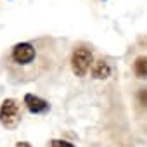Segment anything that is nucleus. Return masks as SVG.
<instances>
[{
    "instance_id": "5",
    "label": "nucleus",
    "mask_w": 147,
    "mask_h": 147,
    "mask_svg": "<svg viewBox=\"0 0 147 147\" xmlns=\"http://www.w3.org/2000/svg\"><path fill=\"white\" fill-rule=\"evenodd\" d=\"M90 71H92V76H94V78L104 80V78H107V76L111 75V66H109L107 61H102V59H100V61H94Z\"/></svg>"
},
{
    "instance_id": "7",
    "label": "nucleus",
    "mask_w": 147,
    "mask_h": 147,
    "mask_svg": "<svg viewBox=\"0 0 147 147\" xmlns=\"http://www.w3.org/2000/svg\"><path fill=\"white\" fill-rule=\"evenodd\" d=\"M137 102L142 107H147V87L138 88V92H137Z\"/></svg>"
},
{
    "instance_id": "2",
    "label": "nucleus",
    "mask_w": 147,
    "mask_h": 147,
    "mask_svg": "<svg viewBox=\"0 0 147 147\" xmlns=\"http://www.w3.org/2000/svg\"><path fill=\"white\" fill-rule=\"evenodd\" d=\"M69 64H71V69L76 76L83 78L90 73V67L94 64V54H92V49L85 43H80L73 49L71 55H69Z\"/></svg>"
},
{
    "instance_id": "8",
    "label": "nucleus",
    "mask_w": 147,
    "mask_h": 147,
    "mask_svg": "<svg viewBox=\"0 0 147 147\" xmlns=\"http://www.w3.org/2000/svg\"><path fill=\"white\" fill-rule=\"evenodd\" d=\"M47 147H76V145H73L71 142H67V140H61V138H52L49 144H47Z\"/></svg>"
},
{
    "instance_id": "6",
    "label": "nucleus",
    "mask_w": 147,
    "mask_h": 147,
    "mask_svg": "<svg viewBox=\"0 0 147 147\" xmlns=\"http://www.w3.org/2000/svg\"><path fill=\"white\" fill-rule=\"evenodd\" d=\"M133 73L140 80H147V55H138L133 62Z\"/></svg>"
},
{
    "instance_id": "4",
    "label": "nucleus",
    "mask_w": 147,
    "mask_h": 147,
    "mask_svg": "<svg viewBox=\"0 0 147 147\" xmlns=\"http://www.w3.org/2000/svg\"><path fill=\"white\" fill-rule=\"evenodd\" d=\"M23 106H26V109L31 113V114H45L50 111V104L49 100L35 95V94H26L24 99H23Z\"/></svg>"
},
{
    "instance_id": "1",
    "label": "nucleus",
    "mask_w": 147,
    "mask_h": 147,
    "mask_svg": "<svg viewBox=\"0 0 147 147\" xmlns=\"http://www.w3.org/2000/svg\"><path fill=\"white\" fill-rule=\"evenodd\" d=\"M61 49L55 38L40 36L28 42H19L5 54L4 67L14 83H30L49 76L59 66Z\"/></svg>"
},
{
    "instance_id": "3",
    "label": "nucleus",
    "mask_w": 147,
    "mask_h": 147,
    "mask_svg": "<svg viewBox=\"0 0 147 147\" xmlns=\"http://www.w3.org/2000/svg\"><path fill=\"white\" fill-rule=\"evenodd\" d=\"M23 119V102L18 99H5L0 104V123L7 130H16Z\"/></svg>"
},
{
    "instance_id": "9",
    "label": "nucleus",
    "mask_w": 147,
    "mask_h": 147,
    "mask_svg": "<svg viewBox=\"0 0 147 147\" xmlns=\"http://www.w3.org/2000/svg\"><path fill=\"white\" fill-rule=\"evenodd\" d=\"M16 147H31V145H30L28 142H18V144H16Z\"/></svg>"
}]
</instances>
